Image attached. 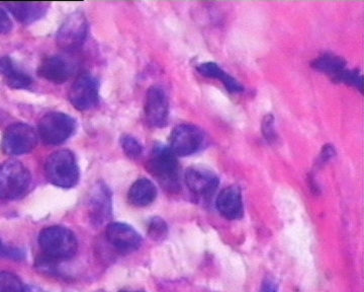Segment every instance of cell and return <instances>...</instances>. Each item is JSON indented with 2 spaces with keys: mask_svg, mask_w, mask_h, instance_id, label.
<instances>
[{
  "mask_svg": "<svg viewBox=\"0 0 364 292\" xmlns=\"http://www.w3.org/2000/svg\"><path fill=\"white\" fill-rule=\"evenodd\" d=\"M39 246L43 257L55 263L72 259L78 250L75 234L63 226L43 229L39 234Z\"/></svg>",
  "mask_w": 364,
  "mask_h": 292,
  "instance_id": "1",
  "label": "cell"
},
{
  "mask_svg": "<svg viewBox=\"0 0 364 292\" xmlns=\"http://www.w3.org/2000/svg\"><path fill=\"white\" fill-rule=\"evenodd\" d=\"M45 174L52 185L63 189L73 188L80 179V170L75 155L66 150H58L48 157Z\"/></svg>",
  "mask_w": 364,
  "mask_h": 292,
  "instance_id": "2",
  "label": "cell"
},
{
  "mask_svg": "<svg viewBox=\"0 0 364 292\" xmlns=\"http://www.w3.org/2000/svg\"><path fill=\"white\" fill-rule=\"evenodd\" d=\"M32 181L30 171L18 160L0 165V200H16L25 195Z\"/></svg>",
  "mask_w": 364,
  "mask_h": 292,
  "instance_id": "3",
  "label": "cell"
},
{
  "mask_svg": "<svg viewBox=\"0 0 364 292\" xmlns=\"http://www.w3.org/2000/svg\"><path fill=\"white\" fill-rule=\"evenodd\" d=\"M148 170L170 191L179 188V174L181 167L176 160V155L166 146H157L153 150Z\"/></svg>",
  "mask_w": 364,
  "mask_h": 292,
  "instance_id": "4",
  "label": "cell"
},
{
  "mask_svg": "<svg viewBox=\"0 0 364 292\" xmlns=\"http://www.w3.org/2000/svg\"><path fill=\"white\" fill-rule=\"evenodd\" d=\"M39 136L47 145H58L65 142L75 132L76 122L62 112L46 114L39 122Z\"/></svg>",
  "mask_w": 364,
  "mask_h": 292,
  "instance_id": "5",
  "label": "cell"
},
{
  "mask_svg": "<svg viewBox=\"0 0 364 292\" xmlns=\"http://www.w3.org/2000/svg\"><path fill=\"white\" fill-rule=\"evenodd\" d=\"M170 150L178 157L195 155L207 145V135L200 127L181 124L173 129L169 137Z\"/></svg>",
  "mask_w": 364,
  "mask_h": 292,
  "instance_id": "6",
  "label": "cell"
},
{
  "mask_svg": "<svg viewBox=\"0 0 364 292\" xmlns=\"http://www.w3.org/2000/svg\"><path fill=\"white\" fill-rule=\"evenodd\" d=\"M37 145V132L25 123H14L7 127L1 141L2 150L11 157L26 155L35 150Z\"/></svg>",
  "mask_w": 364,
  "mask_h": 292,
  "instance_id": "7",
  "label": "cell"
},
{
  "mask_svg": "<svg viewBox=\"0 0 364 292\" xmlns=\"http://www.w3.org/2000/svg\"><path fill=\"white\" fill-rule=\"evenodd\" d=\"M69 100L78 111H88L97 107L100 100V87L95 76L81 74L69 90Z\"/></svg>",
  "mask_w": 364,
  "mask_h": 292,
  "instance_id": "8",
  "label": "cell"
},
{
  "mask_svg": "<svg viewBox=\"0 0 364 292\" xmlns=\"http://www.w3.org/2000/svg\"><path fill=\"white\" fill-rule=\"evenodd\" d=\"M88 33V23L82 13L69 16L57 33L56 42L64 50H75L85 43Z\"/></svg>",
  "mask_w": 364,
  "mask_h": 292,
  "instance_id": "9",
  "label": "cell"
},
{
  "mask_svg": "<svg viewBox=\"0 0 364 292\" xmlns=\"http://www.w3.org/2000/svg\"><path fill=\"white\" fill-rule=\"evenodd\" d=\"M144 113L150 126L162 128L167 125L169 116L168 99L161 88L152 87L148 90Z\"/></svg>",
  "mask_w": 364,
  "mask_h": 292,
  "instance_id": "10",
  "label": "cell"
},
{
  "mask_svg": "<svg viewBox=\"0 0 364 292\" xmlns=\"http://www.w3.org/2000/svg\"><path fill=\"white\" fill-rule=\"evenodd\" d=\"M186 183L193 195L205 200L214 195L220 181L212 170L203 167H191L186 171Z\"/></svg>",
  "mask_w": 364,
  "mask_h": 292,
  "instance_id": "11",
  "label": "cell"
},
{
  "mask_svg": "<svg viewBox=\"0 0 364 292\" xmlns=\"http://www.w3.org/2000/svg\"><path fill=\"white\" fill-rule=\"evenodd\" d=\"M107 241L121 253H132L140 249L142 238L135 229L121 222H112L107 226Z\"/></svg>",
  "mask_w": 364,
  "mask_h": 292,
  "instance_id": "12",
  "label": "cell"
},
{
  "mask_svg": "<svg viewBox=\"0 0 364 292\" xmlns=\"http://www.w3.org/2000/svg\"><path fill=\"white\" fill-rule=\"evenodd\" d=\"M75 66L66 57L54 55L41 62L38 73L45 80L55 83H63L73 75Z\"/></svg>",
  "mask_w": 364,
  "mask_h": 292,
  "instance_id": "13",
  "label": "cell"
},
{
  "mask_svg": "<svg viewBox=\"0 0 364 292\" xmlns=\"http://www.w3.org/2000/svg\"><path fill=\"white\" fill-rule=\"evenodd\" d=\"M218 212L223 217L229 220L240 219L243 217V198L240 188L237 186H229L219 193L217 198Z\"/></svg>",
  "mask_w": 364,
  "mask_h": 292,
  "instance_id": "14",
  "label": "cell"
},
{
  "mask_svg": "<svg viewBox=\"0 0 364 292\" xmlns=\"http://www.w3.org/2000/svg\"><path fill=\"white\" fill-rule=\"evenodd\" d=\"M6 6L14 18L23 25L40 20L48 11V4L45 2H9Z\"/></svg>",
  "mask_w": 364,
  "mask_h": 292,
  "instance_id": "15",
  "label": "cell"
},
{
  "mask_svg": "<svg viewBox=\"0 0 364 292\" xmlns=\"http://www.w3.org/2000/svg\"><path fill=\"white\" fill-rule=\"evenodd\" d=\"M157 197V188L148 179H136L129 190L128 198L132 205L136 207H147Z\"/></svg>",
  "mask_w": 364,
  "mask_h": 292,
  "instance_id": "16",
  "label": "cell"
},
{
  "mask_svg": "<svg viewBox=\"0 0 364 292\" xmlns=\"http://www.w3.org/2000/svg\"><path fill=\"white\" fill-rule=\"evenodd\" d=\"M196 69H198V73L205 76V78L221 80L229 92L236 93H242L244 90V88L238 81L225 73L221 67L215 62H205V63L200 64Z\"/></svg>",
  "mask_w": 364,
  "mask_h": 292,
  "instance_id": "17",
  "label": "cell"
},
{
  "mask_svg": "<svg viewBox=\"0 0 364 292\" xmlns=\"http://www.w3.org/2000/svg\"><path fill=\"white\" fill-rule=\"evenodd\" d=\"M92 213L97 222L104 221L112 212L111 193L107 187L100 186L92 198Z\"/></svg>",
  "mask_w": 364,
  "mask_h": 292,
  "instance_id": "18",
  "label": "cell"
},
{
  "mask_svg": "<svg viewBox=\"0 0 364 292\" xmlns=\"http://www.w3.org/2000/svg\"><path fill=\"white\" fill-rule=\"evenodd\" d=\"M312 66L316 71L331 74L333 78L341 73L346 66V61L342 57L332 53H326L314 60Z\"/></svg>",
  "mask_w": 364,
  "mask_h": 292,
  "instance_id": "19",
  "label": "cell"
},
{
  "mask_svg": "<svg viewBox=\"0 0 364 292\" xmlns=\"http://www.w3.org/2000/svg\"><path fill=\"white\" fill-rule=\"evenodd\" d=\"M4 78L6 85L14 90L28 88L33 83L32 78L28 74L23 73L14 66L4 74Z\"/></svg>",
  "mask_w": 364,
  "mask_h": 292,
  "instance_id": "20",
  "label": "cell"
},
{
  "mask_svg": "<svg viewBox=\"0 0 364 292\" xmlns=\"http://www.w3.org/2000/svg\"><path fill=\"white\" fill-rule=\"evenodd\" d=\"M0 292H25V287L16 275L0 272Z\"/></svg>",
  "mask_w": 364,
  "mask_h": 292,
  "instance_id": "21",
  "label": "cell"
},
{
  "mask_svg": "<svg viewBox=\"0 0 364 292\" xmlns=\"http://www.w3.org/2000/svg\"><path fill=\"white\" fill-rule=\"evenodd\" d=\"M122 148L131 159H139L142 155V145L131 135H124L121 140Z\"/></svg>",
  "mask_w": 364,
  "mask_h": 292,
  "instance_id": "22",
  "label": "cell"
},
{
  "mask_svg": "<svg viewBox=\"0 0 364 292\" xmlns=\"http://www.w3.org/2000/svg\"><path fill=\"white\" fill-rule=\"evenodd\" d=\"M333 80L345 83V85H352V87L358 88V90H363V78H361V74L356 71H346V69H344L343 71L334 76Z\"/></svg>",
  "mask_w": 364,
  "mask_h": 292,
  "instance_id": "23",
  "label": "cell"
},
{
  "mask_svg": "<svg viewBox=\"0 0 364 292\" xmlns=\"http://www.w3.org/2000/svg\"><path fill=\"white\" fill-rule=\"evenodd\" d=\"M168 233V226L166 222L160 217H154L150 220L149 226H148V234L150 238L153 239H163Z\"/></svg>",
  "mask_w": 364,
  "mask_h": 292,
  "instance_id": "24",
  "label": "cell"
},
{
  "mask_svg": "<svg viewBox=\"0 0 364 292\" xmlns=\"http://www.w3.org/2000/svg\"><path fill=\"white\" fill-rule=\"evenodd\" d=\"M272 115H267L262 122V132L264 134L265 138L268 141H274L277 140V134H275L274 125H273Z\"/></svg>",
  "mask_w": 364,
  "mask_h": 292,
  "instance_id": "25",
  "label": "cell"
},
{
  "mask_svg": "<svg viewBox=\"0 0 364 292\" xmlns=\"http://www.w3.org/2000/svg\"><path fill=\"white\" fill-rule=\"evenodd\" d=\"M0 257L9 258V259L20 260L23 259V255L21 251L18 249L7 246L0 241Z\"/></svg>",
  "mask_w": 364,
  "mask_h": 292,
  "instance_id": "26",
  "label": "cell"
},
{
  "mask_svg": "<svg viewBox=\"0 0 364 292\" xmlns=\"http://www.w3.org/2000/svg\"><path fill=\"white\" fill-rule=\"evenodd\" d=\"M13 30V21L9 18V14L0 9V33H7Z\"/></svg>",
  "mask_w": 364,
  "mask_h": 292,
  "instance_id": "27",
  "label": "cell"
},
{
  "mask_svg": "<svg viewBox=\"0 0 364 292\" xmlns=\"http://www.w3.org/2000/svg\"><path fill=\"white\" fill-rule=\"evenodd\" d=\"M260 292H279V286L273 279L267 278L263 282Z\"/></svg>",
  "mask_w": 364,
  "mask_h": 292,
  "instance_id": "28",
  "label": "cell"
},
{
  "mask_svg": "<svg viewBox=\"0 0 364 292\" xmlns=\"http://www.w3.org/2000/svg\"><path fill=\"white\" fill-rule=\"evenodd\" d=\"M123 292H138V291H123Z\"/></svg>",
  "mask_w": 364,
  "mask_h": 292,
  "instance_id": "29",
  "label": "cell"
}]
</instances>
